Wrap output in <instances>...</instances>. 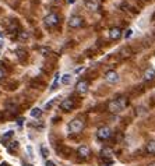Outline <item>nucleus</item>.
<instances>
[{
    "label": "nucleus",
    "mask_w": 155,
    "mask_h": 166,
    "mask_svg": "<svg viewBox=\"0 0 155 166\" xmlns=\"http://www.w3.org/2000/svg\"><path fill=\"white\" fill-rule=\"evenodd\" d=\"M148 166H155V162H151V163H149Z\"/></svg>",
    "instance_id": "nucleus-31"
},
{
    "label": "nucleus",
    "mask_w": 155,
    "mask_h": 166,
    "mask_svg": "<svg viewBox=\"0 0 155 166\" xmlns=\"http://www.w3.org/2000/svg\"><path fill=\"white\" fill-rule=\"evenodd\" d=\"M0 166H10V165L7 162H2V163H0Z\"/></svg>",
    "instance_id": "nucleus-28"
},
{
    "label": "nucleus",
    "mask_w": 155,
    "mask_h": 166,
    "mask_svg": "<svg viewBox=\"0 0 155 166\" xmlns=\"http://www.w3.org/2000/svg\"><path fill=\"white\" fill-rule=\"evenodd\" d=\"M69 130H70V133H73V134H80L82 130H84V120L80 119V117L73 119V120L70 121V124H69Z\"/></svg>",
    "instance_id": "nucleus-1"
},
{
    "label": "nucleus",
    "mask_w": 155,
    "mask_h": 166,
    "mask_svg": "<svg viewBox=\"0 0 155 166\" xmlns=\"http://www.w3.org/2000/svg\"><path fill=\"white\" fill-rule=\"evenodd\" d=\"M13 134H14V131H7V133L3 136V138H2V141H3V142H6L7 140H10V138H11V137H13Z\"/></svg>",
    "instance_id": "nucleus-22"
},
{
    "label": "nucleus",
    "mask_w": 155,
    "mask_h": 166,
    "mask_svg": "<svg viewBox=\"0 0 155 166\" xmlns=\"http://www.w3.org/2000/svg\"><path fill=\"white\" fill-rule=\"evenodd\" d=\"M41 154H42V156H43V158H48V156H49V151H48V148H46V147H41Z\"/></svg>",
    "instance_id": "nucleus-23"
},
{
    "label": "nucleus",
    "mask_w": 155,
    "mask_h": 166,
    "mask_svg": "<svg viewBox=\"0 0 155 166\" xmlns=\"http://www.w3.org/2000/svg\"><path fill=\"white\" fill-rule=\"evenodd\" d=\"M101 155H102V158H112V155H113V151H112V148H103L102 151H101Z\"/></svg>",
    "instance_id": "nucleus-14"
},
{
    "label": "nucleus",
    "mask_w": 155,
    "mask_h": 166,
    "mask_svg": "<svg viewBox=\"0 0 155 166\" xmlns=\"http://www.w3.org/2000/svg\"><path fill=\"white\" fill-rule=\"evenodd\" d=\"M105 80H106V82H109V84H117L120 78H119V74L115 70H109V71H106V74H105Z\"/></svg>",
    "instance_id": "nucleus-6"
},
{
    "label": "nucleus",
    "mask_w": 155,
    "mask_h": 166,
    "mask_svg": "<svg viewBox=\"0 0 155 166\" xmlns=\"http://www.w3.org/2000/svg\"><path fill=\"white\" fill-rule=\"evenodd\" d=\"M97 137H98V140H101V141H106V140H109L110 137H112V130H110V127H108V126L99 127L98 131H97Z\"/></svg>",
    "instance_id": "nucleus-3"
},
{
    "label": "nucleus",
    "mask_w": 155,
    "mask_h": 166,
    "mask_svg": "<svg viewBox=\"0 0 155 166\" xmlns=\"http://www.w3.org/2000/svg\"><path fill=\"white\" fill-rule=\"evenodd\" d=\"M0 36H3V32H0Z\"/></svg>",
    "instance_id": "nucleus-32"
},
{
    "label": "nucleus",
    "mask_w": 155,
    "mask_h": 166,
    "mask_svg": "<svg viewBox=\"0 0 155 166\" xmlns=\"http://www.w3.org/2000/svg\"><path fill=\"white\" fill-rule=\"evenodd\" d=\"M27 38H28V34H27V32H18V39L25 41Z\"/></svg>",
    "instance_id": "nucleus-24"
},
{
    "label": "nucleus",
    "mask_w": 155,
    "mask_h": 166,
    "mask_svg": "<svg viewBox=\"0 0 155 166\" xmlns=\"http://www.w3.org/2000/svg\"><path fill=\"white\" fill-rule=\"evenodd\" d=\"M22 121H24V120H22V119H18V121H17V123H18V126H21V124H22Z\"/></svg>",
    "instance_id": "nucleus-29"
},
{
    "label": "nucleus",
    "mask_w": 155,
    "mask_h": 166,
    "mask_svg": "<svg viewBox=\"0 0 155 166\" xmlns=\"http://www.w3.org/2000/svg\"><path fill=\"white\" fill-rule=\"evenodd\" d=\"M18 147H20L18 142L13 141V142H10V144H9V147H7V148H9V152H15L17 149H18Z\"/></svg>",
    "instance_id": "nucleus-18"
},
{
    "label": "nucleus",
    "mask_w": 155,
    "mask_h": 166,
    "mask_svg": "<svg viewBox=\"0 0 155 166\" xmlns=\"http://www.w3.org/2000/svg\"><path fill=\"white\" fill-rule=\"evenodd\" d=\"M143 78H144V81H152V80H155V70L151 69V67L147 69L143 74Z\"/></svg>",
    "instance_id": "nucleus-12"
},
{
    "label": "nucleus",
    "mask_w": 155,
    "mask_h": 166,
    "mask_svg": "<svg viewBox=\"0 0 155 166\" xmlns=\"http://www.w3.org/2000/svg\"><path fill=\"white\" fill-rule=\"evenodd\" d=\"M59 22H60V18H59V15L55 14V13H50V14H48L45 18H43V24H45V27H48V28L58 27Z\"/></svg>",
    "instance_id": "nucleus-2"
},
{
    "label": "nucleus",
    "mask_w": 155,
    "mask_h": 166,
    "mask_svg": "<svg viewBox=\"0 0 155 166\" xmlns=\"http://www.w3.org/2000/svg\"><path fill=\"white\" fill-rule=\"evenodd\" d=\"M59 80H60V74H59V73H58V74H56V76H55V80H53V84H52V88H50L52 91H53V89H56V88H58Z\"/></svg>",
    "instance_id": "nucleus-20"
},
{
    "label": "nucleus",
    "mask_w": 155,
    "mask_h": 166,
    "mask_svg": "<svg viewBox=\"0 0 155 166\" xmlns=\"http://www.w3.org/2000/svg\"><path fill=\"white\" fill-rule=\"evenodd\" d=\"M74 106H76V102H74L71 98H66V99H63L60 102V109L64 110V112H70V110H73Z\"/></svg>",
    "instance_id": "nucleus-5"
},
{
    "label": "nucleus",
    "mask_w": 155,
    "mask_h": 166,
    "mask_svg": "<svg viewBox=\"0 0 155 166\" xmlns=\"http://www.w3.org/2000/svg\"><path fill=\"white\" fill-rule=\"evenodd\" d=\"M120 54H122V57H130L131 54H133V52H131V49L129 48H123L122 50H120Z\"/></svg>",
    "instance_id": "nucleus-17"
},
{
    "label": "nucleus",
    "mask_w": 155,
    "mask_h": 166,
    "mask_svg": "<svg viewBox=\"0 0 155 166\" xmlns=\"http://www.w3.org/2000/svg\"><path fill=\"white\" fill-rule=\"evenodd\" d=\"M77 154L81 159H88L89 155H91V149L87 147V145H81L78 149H77Z\"/></svg>",
    "instance_id": "nucleus-9"
},
{
    "label": "nucleus",
    "mask_w": 155,
    "mask_h": 166,
    "mask_svg": "<svg viewBox=\"0 0 155 166\" xmlns=\"http://www.w3.org/2000/svg\"><path fill=\"white\" fill-rule=\"evenodd\" d=\"M41 115H42V110H41L39 108H34L32 110H31V116H32V117H41Z\"/></svg>",
    "instance_id": "nucleus-19"
},
{
    "label": "nucleus",
    "mask_w": 155,
    "mask_h": 166,
    "mask_svg": "<svg viewBox=\"0 0 155 166\" xmlns=\"http://www.w3.org/2000/svg\"><path fill=\"white\" fill-rule=\"evenodd\" d=\"M70 81H71V76L70 74H64L63 77H62V82H63V84H70Z\"/></svg>",
    "instance_id": "nucleus-21"
},
{
    "label": "nucleus",
    "mask_w": 155,
    "mask_h": 166,
    "mask_svg": "<svg viewBox=\"0 0 155 166\" xmlns=\"http://www.w3.org/2000/svg\"><path fill=\"white\" fill-rule=\"evenodd\" d=\"M7 76V73H6V70L3 69V67H0V81L4 78V77Z\"/></svg>",
    "instance_id": "nucleus-25"
},
{
    "label": "nucleus",
    "mask_w": 155,
    "mask_h": 166,
    "mask_svg": "<svg viewBox=\"0 0 155 166\" xmlns=\"http://www.w3.org/2000/svg\"><path fill=\"white\" fill-rule=\"evenodd\" d=\"M147 152L148 154H155V141H148L145 145Z\"/></svg>",
    "instance_id": "nucleus-15"
},
{
    "label": "nucleus",
    "mask_w": 155,
    "mask_h": 166,
    "mask_svg": "<svg viewBox=\"0 0 155 166\" xmlns=\"http://www.w3.org/2000/svg\"><path fill=\"white\" fill-rule=\"evenodd\" d=\"M122 30L119 27H113V28H110V31H109V36H110V39H113V41H117V39H120L122 38Z\"/></svg>",
    "instance_id": "nucleus-10"
},
{
    "label": "nucleus",
    "mask_w": 155,
    "mask_h": 166,
    "mask_svg": "<svg viewBox=\"0 0 155 166\" xmlns=\"http://www.w3.org/2000/svg\"><path fill=\"white\" fill-rule=\"evenodd\" d=\"M84 6L89 11H97V10L101 9V3L98 0H84Z\"/></svg>",
    "instance_id": "nucleus-8"
},
{
    "label": "nucleus",
    "mask_w": 155,
    "mask_h": 166,
    "mask_svg": "<svg viewBox=\"0 0 155 166\" xmlns=\"http://www.w3.org/2000/svg\"><path fill=\"white\" fill-rule=\"evenodd\" d=\"M116 102L119 103V106H120V108H122V109H125L126 106L129 105V101H127V98H126V97H123V95H122V97H119L117 99H116Z\"/></svg>",
    "instance_id": "nucleus-13"
},
{
    "label": "nucleus",
    "mask_w": 155,
    "mask_h": 166,
    "mask_svg": "<svg viewBox=\"0 0 155 166\" xmlns=\"http://www.w3.org/2000/svg\"><path fill=\"white\" fill-rule=\"evenodd\" d=\"M131 32H133V31H131V30H129V31H127V34H125V38H129V36L131 35Z\"/></svg>",
    "instance_id": "nucleus-27"
},
{
    "label": "nucleus",
    "mask_w": 155,
    "mask_h": 166,
    "mask_svg": "<svg viewBox=\"0 0 155 166\" xmlns=\"http://www.w3.org/2000/svg\"><path fill=\"white\" fill-rule=\"evenodd\" d=\"M45 166H56L55 162H52V160H48V162L45 163Z\"/></svg>",
    "instance_id": "nucleus-26"
},
{
    "label": "nucleus",
    "mask_w": 155,
    "mask_h": 166,
    "mask_svg": "<svg viewBox=\"0 0 155 166\" xmlns=\"http://www.w3.org/2000/svg\"><path fill=\"white\" fill-rule=\"evenodd\" d=\"M22 166H32V165H31V163H25L24 162V163H22Z\"/></svg>",
    "instance_id": "nucleus-30"
},
{
    "label": "nucleus",
    "mask_w": 155,
    "mask_h": 166,
    "mask_svg": "<svg viewBox=\"0 0 155 166\" xmlns=\"http://www.w3.org/2000/svg\"><path fill=\"white\" fill-rule=\"evenodd\" d=\"M53 2H55V0H53Z\"/></svg>",
    "instance_id": "nucleus-33"
},
{
    "label": "nucleus",
    "mask_w": 155,
    "mask_h": 166,
    "mask_svg": "<svg viewBox=\"0 0 155 166\" xmlns=\"http://www.w3.org/2000/svg\"><path fill=\"white\" fill-rule=\"evenodd\" d=\"M108 110H109L110 113H119V112H122V108L119 106L116 99H113V101H109V102H108Z\"/></svg>",
    "instance_id": "nucleus-11"
},
{
    "label": "nucleus",
    "mask_w": 155,
    "mask_h": 166,
    "mask_svg": "<svg viewBox=\"0 0 155 166\" xmlns=\"http://www.w3.org/2000/svg\"><path fill=\"white\" fill-rule=\"evenodd\" d=\"M84 25V18L81 15H73L69 20V27L70 28H80Z\"/></svg>",
    "instance_id": "nucleus-4"
},
{
    "label": "nucleus",
    "mask_w": 155,
    "mask_h": 166,
    "mask_svg": "<svg viewBox=\"0 0 155 166\" xmlns=\"http://www.w3.org/2000/svg\"><path fill=\"white\" fill-rule=\"evenodd\" d=\"M76 92L80 95H84L88 92V81H85V80H81V81L77 82L76 85Z\"/></svg>",
    "instance_id": "nucleus-7"
},
{
    "label": "nucleus",
    "mask_w": 155,
    "mask_h": 166,
    "mask_svg": "<svg viewBox=\"0 0 155 166\" xmlns=\"http://www.w3.org/2000/svg\"><path fill=\"white\" fill-rule=\"evenodd\" d=\"M15 53H17V57H18L20 60H25V59H27V50H24V49H17Z\"/></svg>",
    "instance_id": "nucleus-16"
}]
</instances>
